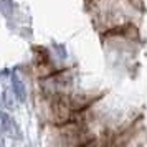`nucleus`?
<instances>
[{
    "label": "nucleus",
    "mask_w": 147,
    "mask_h": 147,
    "mask_svg": "<svg viewBox=\"0 0 147 147\" xmlns=\"http://www.w3.org/2000/svg\"><path fill=\"white\" fill-rule=\"evenodd\" d=\"M12 88H13V93L17 94V98L20 101H25V88L17 73H12Z\"/></svg>",
    "instance_id": "f257e3e1"
}]
</instances>
